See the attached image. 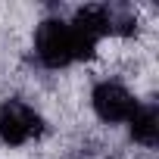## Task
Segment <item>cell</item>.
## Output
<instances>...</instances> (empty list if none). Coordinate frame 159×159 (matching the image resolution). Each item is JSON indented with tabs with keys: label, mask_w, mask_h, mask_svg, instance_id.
Here are the masks:
<instances>
[{
	"label": "cell",
	"mask_w": 159,
	"mask_h": 159,
	"mask_svg": "<svg viewBox=\"0 0 159 159\" xmlns=\"http://www.w3.org/2000/svg\"><path fill=\"white\" fill-rule=\"evenodd\" d=\"M94 50H97V44L91 38H84L78 28H72L62 19H44L38 25L34 53L47 69H62L69 62L88 59V56H94Z\"/></svg>",
	"instance_id": "cell-1"
},
{
	"label": "cell",
	"mask_w": 159,
	"mask_h": 159,
	"mask_svg": "<svg viewBox=\"0 0 159 159\" xmlns=\"http://www.w3.org/2000/svg\"><path fill=\"white\" fill-rule=\"evenodd\" d=\"M44 131V119L22 100H7L0 106V140L7 147H22Z\"/></svg>",
	"instance_id": "cell-2"
},
{
	"label": "cell",
	"mask_w": 159,
	"mask_h": 159,
	"mask_svg": "<svg viewBox=\"0 0 159 159\" xmlns=\"http://www.w3.org/2000/svg\"><path fill=\"white\" fill-rule=\"evenodd\" d=\"M91 106H94V112H97L103 122L116 125V122H128L140 103L131 97V91H128L125 84L109 81V78H106V81H100V84L91 91Z\"/></svg>",
	"instance_id": "cell-3"
},
{
	"label": "cell",
	"mask_w": 159,
	"mask_h": 159,
	"mask_svg": "<svg viewBox=\"0 0 159 159\" xmlns=\"http://www.w3.org/2000/svg\"><path fill=\"white\" fill-rule=\"evenodd\" d=\"M72 28H78L84 38H91L94 44L103 34H112V19H109V7H81L75 13V19L69 22Z\"/></svg>",
	"instance_id": "cell-4"
},
{
	"label": "cell",
	"mask_w": 159,
	"mask_h": 159,
	"mask_svg": "<svg viewBox=\"0 0 159 159\" xmlns=\"http://www.w3.org/2000/svg\"><path fill=\"white\" fill-rule=\"evenodd\" d=\"M128 122H131V137L137 143L156 147V140H159V112H156V106H137Z\"/></svg>",
	"instance_id": "cell-5"
}]
</instances>
